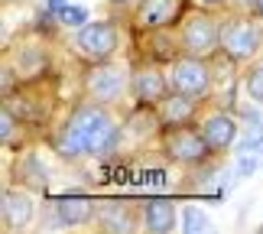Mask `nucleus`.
I'll list each match as a JSON object with an SVG mask.
<instances>
[{
    "mask_svg": "<svg viewBox=\"0 0 263 234\" xmlns=\"http://www.w3.org/2000/svg\"><path fill=\"white\" fill-rule=\"evenodd\" d=\"M68 124L75 127L78 140H82L85 156H104L120 140V127L114 124V117L107 114V107L101 104V101L98 104L95 101H91V104H78L72 111V117H68Z\"/></svg>",
    "mask_w": 263,
    "mask_h": 234,
    "instance_id": "nucleus-1",
    "label": "nucleus"
},
{
    "mask_svg": "<svg viewBox=\"0 0 263 234\" xmlns=\"http://www.w3.org/2000/svg\"><path fill=\"white\" fill-rule=\"evenodd\" d=\"M260 46H263V26L254 16L240 13L221 23V49L231 62H250L260 52Z\"/></svg>",
    "mask_w": 263,
    "mask_h": 234,
    "instance_id": "nucleus-2",
    "label": "nucleus"
},
{
    "mask_svg": "<svg viewBox=\"0 0 263 234\" xmlns=\"http://www.w3.org/2000/svg\"><path fill=\"white\" fill-rule=\"evenodd\" d=\"M163 150L166 156L179 163V166H205V163L211 159V153L215 150L208 147V140L201 130L182 124V127H169V134L163 137Z\"/></svg>",
    "mask_w": 263,
    "mask_h": 234,
    "instance_id": "nucleus-3",
    "label": "nucleus"
},
{
    "mask_svg": "<svg viewBox=\"0 0 263 234\" xmlns=\"http://www.w3.org/2000/svg\"><path fill=\"white\" fill-rule=\"evenodd\" d=\"M75 49L85 62L98 65V62H110V56L117 52V26L107 20H95V23H82L75 36Z\"/></svg>",
    "mask_w": 263,
    "mask_h": 234,
    "instance_id": "nucleus-4",
    "label": "nucleus"
},
{
    "mask_svg": "<svg viewBox=\"0 0 263 234\" xmlns=\"http://www.w3.org/2000/svg\"><path fill=\"white\" fill-rule=\"evenodd\" d=\"M169 85H173V91H179V95H189V98H205L208 88H211V68L205 59L198 56H179L173 68H169Z\"/></svg>",
    "mask_w": 263,
    "mask_h": 234,
    "instance_id": "nucleus-5",
    "label": "nucleus"
},
{
    "mask_svg": "<svg viewBox=\"0 0 263 234\" xmlns=\"http://www.w3.org/2000/svg\"><path fill=\"white\" fill-rule=\"evenodd\" d=\"M218 46H221V23L211 13H205V10L192 13L185 20V26H182V49L189 56L208 59Z\"/></svg>",
    "mask_w": 263,
    "mask_h": 234,
    "instance_id": "nucleus-6",
    "label": "nucleus"
},
{
    "mask_svg": "<svg viewBox=\"0 0 263 234\" xmlns=\"http://www.w3.org/2000/svg\"><path fill=\"white\" fill-rule=\"evenodd\" d=\"M127 68H120L114 62H98V65H91L88 68V75H85V88H88V95L101 101V104H114V101L127 91Z\"/></svg>",
    "mask_w": 263,
    "mask_h": 234,
    "instance_id": "nucleus-7",
    "label": "nucleus"
},
{
    "mask_svg": "<svg viewBox=\"0 0 263 234\" xmlns=\"http://www.w3.org/2000/svg\"><path fill=\"white\" fill-rule=\"evenodd\" d=\"M130 91L143 107H156L173 91V85H169V75H163L156 65H140L130 72Z\"/></svg>",
    "mask_w": 263,
    "mask_h": 234,
    "instance_id": "nucleus-8",
    "label": "nucleus"
},
{
    "mask_svg": "<svg viewBox=\"0 0 263 234\" xmlns=\"http://www.w3.org/2000/svg\"><path fill=\"white\" fill-rule=\"evenodd\" d=\"M189 0H140L137 7V23L140 29H166L182 20Z\"/></svg>",
    "mask_w": 263,
    "mask_h": 234,
    "instance_id": "nucleus-9",
    "label": "nucleus"
},
{
    "mask_svg": "<svg viewBox=\"0 0 263 234\" xmlns=\"http://www.w3.org/2000/svg\"><path fill=\"white\" fill-rule=\"evenodd\" d=\"M201 134H205V140H208V147L215 150V153H224V150H231L237 143V120L231 117V114H224V111H218V114H211V117H205V124H201Z\"/></svg>",
    "mask_w": 263,
    "mask_h": 234,
    "instance_id": "nucleus-10",
    "label": "nucleus"
},
{
    "mask_svg": "<svg viewBox=\"0 0 263 234\" xmlns=\"http://www.w3.org/2000/svg\"><path fill=\"white\" fill-rule=\"evenodd\" d=\"M33 215H36V208H33V199H29L26 192H20V189L4 192V225L10 231L26 228L29 221H33Z\"/></svg>",
    "mask_w": 263,
    "mask_h": 234,
    "instance_id": "nucleus-11",
    "label": "nucleus"
},
{
    "mask_svg": "<svg viewBox=\"0 0 263 234\" xmlns=\"http://www.w3.org/2000/svg\"><path fill=\"white\" fill-rule=\"evenodd\" d=\"M156 114H159V120H163V127H182V124L192 120V114H195V98L173 91V95H166L156 104Z\"/></svg>",
    "mask_w": 263,
    "mask_h": 234,
    "instance_id": "nucleus-12",
    "label": "nucleus"
},
{
    "mask_svg": "<svg viewBox=\"0 0 263 234\" xmlns=\"http://www.w3.org/2000/svg\"><path fill=\"white\" fill-rule=\"evenodd\" d=\"M143 218H146V228L156 231V234L173 231L176 228V205H173V199H149Z\"/></svg>",
    "mask_w": 263,
    "mask_h": 234,
    "instance_id": "nucleus-13",
    "label": "nucleus"
},
{
    "mask_svg": "<svg viewBox=\"0 0 263 234\" xmlns=\"http://www.w3.org/2000/svg\"><path fill=\"white\" fill-rule=\"evenodd\" d=\"M55 211H59V221L62 225H85V221L95 215V202L82 199V195H68V199H59L55 202Z\"/></svg>",
    "mask_w": 263,
    "mask_h": 234,
    "instance_id": "nucleus-14",
    "label": "nucleus"
},
{
    "mask_svg": "<svg viewBox=\"0 0 263 234\" xmlns=\"http://www.w3.org/2000/svg\"><path fill=\"white\" fill-rule=\"evenodd\" d=\"M52 147H55V153H59V156H65V159H78V156H85V147H82V140H78L75 127L68 124V120L55 130Z\"/></svg>",
    "mask_w": 263,
    "mask_h": 234,
    "instance_id": "nucleus-15",
    "label": "nucleus"
},
{
    "mask_svg": "<svg viewBox=\"0 0 263 234\" xmlns=\"http://www.w3.org/2000/svg\"><path fill=\"white\" fill-rule=\"evenodd\" d=\"M98 221L104 231H130L134 228V218H130L127 205H117V202H107L104 208L98 211Z\"/></svg>",
    "mask_w": 263,
    "mask_h": 234,
    "instance_id": "nucleus-16",
    "label": "nucleus"
},
{
    "mask_svg": "<svg viewBox=\"0 0 263 234\" xmlns=\"http://www.w3.org/2000/svg\"><path fill=\"white\" fill-rule=\"evenodd\" d=\"M244 91H247L254 101H263V65H254V68L244 75Z\"/></svg>",
    "mask_w": 263,
    "mask_h": 234,
    "instance_id": "nucleus-17",
    "label": "nucleus"
},
{
    "mask_svg": "<svg viewBox=\"0 0 263 234\" xmlns=\"http://www.w3.org/2000/svg\"><path fill=\"white\" fill-rule=\"evenodd\" d=\"M185 231L195 234V231H208V218L201 215L198 208H185Z\"/></svg>",
    "mask_w": 263,
    "mask_h": 234,
    "instance_id": "nucleus-18",
    "label": "nucleus"
},
{
    "mask_svg": "<svg viewBox=\"0 0 263 234\" xmlns=\"http://www.w3.org/2000/svg\"><path fill=\"white\" fill-rule=\"evenodd\" d=\"M59 20H62V23L82 26V23H88V13H85L82 7H62V10H59Z\"/></svg>",
    "mask_w": 263,
    "mask_h": 234,
    "instance_id": "nucleus-19",
    "label": "nucleus"
},
{
    "mask_svg": "<svg viewBox=\"0 0 263 234\" xmlns=\"http://www.w3.org/2000/svg\"><path fill=\"white\" fill-rule=\"evenodd\" d=\"M4 143H13V134H16V117H13V107H4Z\"/></svg>",
    "mask_w": 263,
    "mask_h": 234,
    "instance_id": "nucleus-20",
    "label": "nucleus"
},
{
    "mask_svg": "<svg viewBox=\"0 0 263 234\" xmlns=\"http://www.w3.org/2000/svg\"><path fill=\"white\" fill-rule=\"evenodd\" d=\"M231 7L237 10V13H257V4L260 0H228Z\"/></svg>",
    "mask_w": 263,
    "mask_h": 234,
    "instance_id": "nucleus-21",
    "label": "nucleus"
},
{
    "mask_svg": "<svg viewBox=\"0 0 263 234\" xmlns=\"http://www.w3.org/2000/svg\"><path fill=\"white\" fill-rule=\"evenodd\" d=\"M4 95L7 98L13 95V68H10V65H4Z\"/></svg>",
    "mask_w": 263,
    "mask_h": 234,
    "instance_id": "nucleus-22",
    "label": "nucleus"
},
{
    "mask_svg": "<svg viewBox=\"0 0 263 234\" xmlns=\"http://www.w3.org/2000/svg\"><path fill=\"white\" fill-rule=\"evenodd\" d=\"M198 4H205V7H224L228 0H198Z\"/></svg>",
    "mask_w": 263,
    "mask_h": 234,
    "instance_id": "nucleus-23",
    "label": "nucleus"
},
{
    "mask_svg": "<svg viewBox=\"0 0 263 234\" xmlns=\"http://www.w3.org/2000/svg\"><path fill=\"white\" fill-rule=\"evenodd\" d=\"M114 7H127V4H137V0H110Z\"/></svg>",
    "mask_w": 263,
    "mask_h": 234,
    "instance_id": "nucleus-24",
    "label": "nucleus"
},
{
    "mask_svg": "<svg viewBox=\"0 0 263 234\" xmlns=\"http://www.w3.org/2000/svg\"><path fill=\"white\" fill-rule=\"evenodd\" d=\"M257 16L263 20V0H260V4H257Z\"/></svg>",
    "mask_w": 263,
    "mask_h": 234,
    "instance_id": "nucleus-25",
    "label": "nucleus"
},
{
    "mask_svg": "<svg viewBox=\"0 0 263 234\" xmlns=\"http://www.w3.org/2000/svg\"><path fill=\"white\" fill-rule=\"evenodd\" d=\"M260 120H263V114H260Z\"/></svg>",
    "mask_w": 263,
    "mask_h": 234,
    "instance_id": "nucleus-26",
    "label": "nucleus"
}]
</instances>
